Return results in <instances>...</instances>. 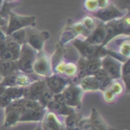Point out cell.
<instances>
[{"label":"cell","instance_id":"obj_1","mask_svg":"<svg viewBox=\"0 0 130 130\" xmlns=\"http://www.w3.org/2000/svg\"><path fill=\"white\" fill-rule=\"evenodd\" d=\"M71 45L76 49L80 57L88 60L91 58H103L107 55V49L102 45H94L88 43L84 38L78 37L71 42Z\"/></svg>","mask_w":130,"mask_h":130},{"label":"cell","instance_id":"obj_2","mask_svg":"<svg viewBox=\"0 0 130 130\" xmlns=\"http://www.w3.org/2000/svg\"><path fill=\"white\" fill-rule=\"evenodd\" d=\"M106 37L102 46H104L109 41L118 36H129L130 35V17L129 13L121 19L114 20L105 23Z\"/></svg>","mask_w":130,"mask_h":130},{"label":"cell","instance_id":"obj_3","mask_svg":"<svg viewBox=\"0 0 130 130\" xmlns=\"http://www.w3.org/2000/svg\"><path fill=\"white\" fill-rule=\"evenodd\" d=\"M36 26V17L32 15H20L13 13L12 10L9 12L7 26L5 30L6 36H10L13 31L20 29Z\"/></svg>","mask_w":130,"mask_h":130},{"label":"cell","instance_id":"obj_4","mask_svg":"<svg viewBox=\"0 0 130 130\" xmlns=\"http://www.w3.org/2000/svg\"><path fill=\"white\" fill-rule=\"evenodd\" d=\"M37 54L38 52L27 43L22 45L20 55L16 61L18 71L27 74H33V63L37 57Z\"/></svg>","mask_w":130,"mask_h":130},{"label":"cell","instance_id":"obj_5","mask_svg":"<svg viewBox=\"0 0 130 130\" xmlns=\"http://www.w3.org/2000/svg\"><path fill=\"white\" fill-rule=\"evenodd\" d=\"M84 91L78 84L71 83L63 89L61 92L64 98L65 104L78 110L82 107V99H83Z\"/></svg>","mask_w":130,"mask_h":130},{"label":"cell","instance_id":"obj_6","mask_svg":"<svg viewBox=\"0 0 130 130\" xmlns=\"http://www.w3.org/2000/svg\"><path fill=\"white\" fill-rule=\"evenodd\" d=\"M128 13H129V10H121L118 8L114 4L110 3L107 7L98 9L97 11L91 13V15L99 22L107 23L111 21L123 18Z\"/></svg>","mask_w":130,"mask_h":130},{"label":"cell","instance_id":"obj_7","mask_svg":"<svg viewBox=\"0 0 130 130\" xmlns=\"http://www.w3.org/2000/svg\"><path fill=\"white\" fill-rule=\"evenodd\" d=\"M33 73L40 78H46L53 74L51 55L45 50L38 53L35 61L33 63Z\"/></svg>","mask_w":130,"mask_h":130},{"label":"cell","instance_id":"obj_8","mask_svg":"<svg viewBox=\"0 0 130 130\" xmlns=\"http://www.w3.org/2000/svg\"><path fill=\"white\" fill-rule=\"evenodd\" d=\"M26 43L38 53L44 50V45L45 41L50 38V32L46 30L39 31L35 29V27L26 28Z\"/></svg>","mask_w":130,"mask_h":130},{"label":"cell","instance_id":"obj_9","mask_svg":"<svg viewBox=\"0 0 130 130\" xmlns=\"http://www.w3.org/2000/svg\"><path fill=\"white\" fill-rule=\"evenodd\" d=\"M106 49L111 51L125 59L130 58V38L129 36H118L112 38L104 45Z\"/></svg>","mask_w":130,"mask_h":130},{"label":"cell","instance_id":"obj_10","mask_svg":"<svg viewBox=\"0 0 130 130\" xmlns=\"http://www.w3.org/2000/svg\"><path fill=\"white\" fill-rule=\"evenodd\" d=\"M101 67L112 80L120 79L122 62L112 56L105 55L101 58Z\"/></svg>","mask_w":130,"mask_h":130},{"label":"cell","instance_id":"obj_11","mask_svg":"<svg viewBox=\"0 0 130 130\" xmlns=\"http://www.w3.org/2000/svg\"><path fill=\"white\" fill-rule=\"evenodd\" d=\"M46 87L53 94H59L63 91V89L71 83V78H68L61 75L53 73L51 76L44 78Z\"/></svg>","mask_w":130,"mask_h":130},{"label":"cell","instance_id":"obj_12","mask_svg":"<svg viewBox=\"0 0 130 130\" xmlns=\"http://www.w3.org/2000/svg\"><path fill=\"white\" fill-rule=\"evenodd\" d=\"M40 126L43 130H67L64 123L58 116L48 110L45 111L43 119L40 121Z\"/></svg>","mask_w":130,"mask_h":130},{"label":"cell","instance_id":"obj_13","mask_svg":"<svg viewBox=\"0 0 130 130\" xmlns=\"http://www.w3.org/2000/svg\"><path fill=\"white\" fill-rule=\"evenodd\" d=\"M23 88L24 87H6L2 95L0 96V107L6 108L13 101L23 98Z\"/></svg>","mask_w":130,"mask_h":130},{"label":"cell","instance_id":"obj_14","mask_svg":"<svg viewBox=\"0 0 130 130\" xmlns=\"http://www.w3.org/2000/svg\"><path fill=\"white\" fill-rule=\"evenodd\" d=\"M46 88V85L44 79H38L29 86L23 88V98L38 101L40 94Z\"/></svg>","mask_w":130,"mask_h":130},{"label":"cell","instance_id":"obj_15","mask_svg":"<svg viewBox=\"0 0 130 130\" xmlns=\"http://www.w3.org/2000/svg\"><path fill=\"white\" fill-rule=\"evenodd\" d=\"M106 37V29H105V23L98 21L97 25L95 26L92 32L88 35V37L85 38L88 43L94 45H102Z\"/></svg>","mask_w":130,"mask_h":130},{"label":"cell","instance_id":"obj_16","mask_svg":"<svg viewBox=\"0 0 130 130\" xmlns=\"http://www.w3.org/2000/svg\"><path fill=\"white\" fill-rule=\"evenodd\" d=\"M88 121L89 130H115L105 122L96 108H92Z\"/></svg>","mask_w":130,"mask_h":130},{"label":"cell","instance_id":"obj_17","mask_svg":"<svg viewBox=\"0 0 130 130\" xmlns=\"http://www.w3.org/2000/svg\"><path fill=\"white\" fill-rule=\"evenodd\" d=\"M45 108L44 107H39L38 109L29 110H22L21 112L20 119H19V123H26V122H38L42 120L44 115H45Z\"/></svg>","mask_w":130,"mask_h":130},{"label":"cell","instance_id":"obj_18","mask_svg":"<svg viewBox=\"0 0 130 130\" xmlns=\"http://www.w3.org/2000/svg\"><path fill=\"white\" fill-rule=\"evenodd\" d=\"M21 112H22V109L15 108L10 104L7 105L5 108V119L3 126L5 128H9L18 124Z\"/></svg>","mask_w":130,"mask_h":130},{"label":"cell","instance_id":"obj_19","mask_svg":"<svg viewBox=\"0 0 130 130\" xmlns=\"http://www.w3.org/2000/svg\"><path fill=\"white\" fill-rule=\"evenodd\" d=\"M45 110L53 112L57 116H63V117L71 115V114H74L75 112H77L74 108H71L66 104L58 103L54 102V100L47 104V106L45 107Z\"/></svg>","mask_w":130,"mask_h":130},{"label":"cell","instance_id":"obj_20","mask_svg":"<svg viewBox=\"0 0 130 130\" xmlns=\"http://www.w3.org/2000/svg\"><path fill=\"white\" fill-rule=\"evenodd\" d=\"M78 85L82 88L84 92H96L100 91L99 83L94 75H87L83 78L79 82Z\"/></svg>","mask_w":130,"mask_h":130},{"label":"cell","instance_id":"obj_21","mask_svg":"<svg viewBox=\"0 0 130 130\" xmlns=\"http://www.w3.org/2000/svg\"><path fill=\"white\" fill-rule=\"evenodd\" d=\"M78 36L77 35V33L75 32L74 29L71 28V23H70V21H69L68 24L65 26L63 30L61 31L58 45H63V46H64L65 45H68L69 43H71L73 39H75V38H78Z\"/></svg>","mask_w":130,"mask_h":130},{"label":"cell","instance_id":"obj_22","mask_svg":"<svg viewBox=\"0 0 130 130\" xmlns=\"http://www.w3.org/2000/svg\"><path fill=\"white\" fill-rule=\"evenodd\" d=\"M120 79L124 85L125 93L128 94L130 93V59L122 63Z\"/></svg>","mask_w":130,"mask_h":130},{"label":"cell","instance_id":"obj_23","mask_svg":"<svg viewBox=\"0 0 130 130\" xmlns=\"http://www.w3.org/2000/svg\"><path fill=\"white\" fill-rule=\"evenodd\" d=\"M94 76L95 77L98 83H99L100 91H103V90H104L105 88H108L110 84L111 83V81H112V79L107 75V73L105 72V71L102 67L94 72Z\"/></svg>","mask_w":130,"mask_h":130},{"label":"cell","instance_id":"obj_24","mask_svg":"<svg viewBox=\"0 0 130 130\" xmlns=\"http://www.w3.org/2000/svg\"><path fill=\"white\" fill-rule=\"evenodd\" d=\"M17 71H18V67H17L16 61L0 60V75L3 78Z\"/></svg>","mask_w":130,"mask_h":130},{"label":"cell","instance_id":"obj_25","mask_svg":"<svg viewBox=\"0 0 130 130\" xmlns=\"http://www.w3.org/2000/svg\"><path fill=\"white\" fill-rule=\"evenodd\" d=\"M82 119V115L78 112H75L74 114L66 116L64 121V125L67 128V130H79L78 128V123L80 119Z\"/></svg>","mask_w":130,"mask_h":130},{"label":"cell","instance_id":"obj_26","mask_svg":"<svg viewBox=\"0 0 130 130\" xmlns=\"http://www.w3.org/2000/svg\"><path fill=\"white\" fill-rule=\"evenodd\" d=\"M6 48L11 51L12 54L14 56L15 61H17V59L19 58V55H20L22 45H20V44L17 43L16 41H14L10 36H6Z\"/></svg>","mask_w":130,"mask_h":130},{"label":"cell","instance_id":"obj_27","mask_svg":"<svg viewBox=\"0 0 130 130\" xmlns=\"http://www.w3.org/2000/svg\"><path fill=\"white\" fill-rule=\"evenodd\" d=\"M101 68V58L94 57L87 60L86 69H87V75H94L97 70Z\"/></svg>","mask_w":130,"mask_h":130},{"label":"cell","instance_id":"obj_28","mask_svg":"<svg viewBox=\"0 0 130 130\" xmlns=\"http://www.w3.org/2000/svg\"><path fill=\"white\" fill-rule=\"evenodd\" d=\"M77 73H78V65H77V61H68L65 64V69L63 76L66 77L68 78H73L76 77Z\"/></svg>","mask_w":130,"mask_h":130},{"label":"cell","instance_id":"obj_29","mask_svg":"<svg viewBox=\"0 0 130 130\" xmlns=\"http://www.w3.org/2000/svg\"><path fill=\"white\" fill-rule=\"evenodd\" d=\"M53 100H54V94L46 87V88L42 92V94H40L39 98L38 99V102L39 103V104L41 105L42 107L45 108V107L47 106V104H48L50 102H52Z\"/></svg>","mask_w":130,"mask_h":130},{"label":"cell","instance_id":"obj_30","mask_svg":"<svg viewBox=\"0 0 130 130\" xmlns=\"http://www.w3.org/2000/svg\"><path fill=\"white\" fill-rule=\"evenodd\" d=\"M80 22H81L82 24L85 26L86 29H87V30L91 33L93 29L95 28V26L97 25L98 21L96 20L95 18H94L91 14H89V15H86V16H84L83 18L80 20Z\"/></svg>","mask_w":130,"mask_h":130},{"label":"cell","instance_id":"obj_31","mask_svg":"<svg viewBox=\"0 0 130 130\" xmlns=\"http://www.w3.org/2000/svg\"><path fill=\"white\" fill-rule=\"evenodd\" d=\"M109 88L112 91L114 94L116 96H119L125 92V87L124 85H123L122 81L120 79L118 80H112L111 83L109 86Z\"/></svg>","mask_w":130,"mask_h":130},{"label":"cell","instance_id":"obj_32","mask_svg":"<svg viewBox=\"0 0 130 130\" xmlns=\"http://www.w3.org/2000/svg\"><path fill=\"white\" fill-rule=\"evenodd\" d=\"M12 38L20 45H23L26 43V37H27V32H26V28L25 29H20L18 30H15L10 35Z\"/></svg>","mask_w":130,"mask_h":130},{"label":"cell","instance_id":"obj_33","mask_svg":"<svg viewBox=\"0 0 130 130\" xmlns=\"http://www.w3.org/2000/svg\"><path fill=\"white\" fill-rule=\"evenodd\" d=\"M83 9L85 10L87 13H93L94 12L97 11L98 5L96 0H84L83 2Z\"/></svg>","mask_w":130,"mask_h":130},{"label":"cell","instance_id":"obj_34","mask_svg":"<svg viewBox=\"0 0 130 130\" xmlns=\"http://www.w3.org/2000/svg\"><path fill=\"white\" fill-rule=\"evenodd\" d=\"M102 94H103V99L104 100L105 103H109V104H112L115 103L117 96L112 93V91L109 87L102 91Z\"/></svg>","mask_w":130,"mask_h":130},{"label":"cell","instance_id":"obj_35","mask_svg":"<svg viewBox=\"0 0 130 130\" xmlns=\"http://www.w3.org/2000/svg\"><path fill=\"white\" fill-rule=\"evenodd\" d=\"M115 6L121 10H129L130 0H114Z\"/></svg>","mask_w":130,"mask_h":130},{"label":"cell","instance_id":"obj_36","mask_svg":"<svg viewBox=\"0 0 130 130\" xmlns=\"http://www.w3.org/2000/svg\"><path fill=\"white\" fill-rule=\"evenodd\" d=\"M54 101L58 103H61V104H65L64 98H63V95L61 93H59V94H54Z\"/></svg>","mask_w":130,"mask_h":130},{"label":"cell","instance_id":"obj_37","mask_svg":"<svg viewBox=\"0 0 130 130\" xmlns=\"http://www.w3.org/2000/svg\"><path fill=\"white\" fill-rule=\"evenodd\" d=\"M98 5V8L102 9V8H105L110 4V0H96Z\"/></svg>","mask_w":130,"mask_h":130},{"label":"cell","instance_id":"obj_38","mask_svg":"<svg viewBox=\"0 0 130 130\" xmlns=\"http://www.w3.org/2000/svg\"><path fill=\"white\" fill-rule=\"evenodd\" d=\"M6 87H3V86H1L0 85V96L2 95V94L4 93V91H5V89H6Z\"/></svg>","mask_w":130,"mask_h":130},{"label":"cell","instance_id":"obj_39","mask_svg":"<svg viewBox=\"0 0 130 130\" xmlns=\"http://www.w3.org/2000/svg\"><path fill=\"white\" fill-rule=\"evenodd\" d=\"M35 130H43V129H42V127H41V126H40V123L38 125V126L35 128Z\"/></svg>","mask_w":130,"mask_h":130},{"label":"cell","instance_id":"obj_40","mask_svg":"<svg viewBox=\"0 0 130 130\" xmlns=\"http://www.w3.org/2000/svg\"><path fill=\"white\" fill-rule=\"evenodd\" d=\"M7 2H9V3H11V2H15V1H17V0H6Z\"/></svg>","mask_w":130,"mask_h":130},{"label":"cell","instance_id":"obj_41","mask_svg":"<svg viewBox=\"0 0 130 130\" xmlns=\"http://www.w3.org/2000/svg\"><path fill=\"white\" fill-rule=\"evenodd\" d=\"M2 79H3V77H2V76H1V75H0V82L2 81Z\"/></svg>","mask_w":130,"mask_h":130}]
</instances>
